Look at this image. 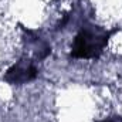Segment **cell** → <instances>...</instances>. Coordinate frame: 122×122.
Listing matches in <instances>:
<instances>
[{"label":"cell","mask_w":122,"mask_h":122,"mask_svg":"<svg viewBox=\"0 0 122 122\" xmlns=\"http://www.w3.org/2000/svg\"><path fill=\"white\" fill-rule=\"evenodd\" d=\"M23 41H24L26 48L29 50V54H26V56L31 57L33 60L43 61L51 54V46H50V43L46 38H43L40 34H37L36 31L24 30Z\"/></svg>","instance_id":"cell-3"},{"label":"cell","mask_w":122,"mask_h":122,"mask_svg":"<svg viewBox=\"0 0 122 122\" xmlns=\"http://www.w3.org/2000/svg\"><path fill=\"white\" fill-rule=\"evenodd\" d=\"M111 33L102 26L94 24L90 20L81 24L78 33L75 34L70 57L75 60H97L101 57L108 46Z\"/></svg>","instance_id":"cell-1"},{"label":"cell","mask_w":122,"mask_h":122,"mask_svg":"<svg viewBox=\"0 0 122 122\" xmlns=\"http://www.w3.org/2000/svg\"><path fill=\"white\" fill-rule=\"evenodd\" d=\"M36 62L37 61L33 60L29 56L20 57L13 65H10L6 70L3 80L9 85H16V87L34 81L38 77V67Z\"/></svg>","instance_id":"cell-2"},{"label":"cell","mask_w":122,"mask_h":122,"mask_svg":"<svg viewBox=\"0 0 122 122\" xmlns=\"http://www.w3.org/2000/svg\"><path fill=\"white\" fill-rule=\"evenodd\" d=\"M98 122H122V117L121 115H112V117H108V118H104Z\"/></svg>","instance_id":"cell-4"}]
</instances>
